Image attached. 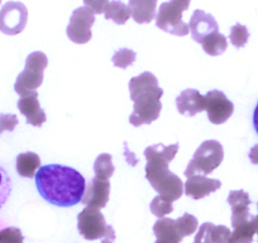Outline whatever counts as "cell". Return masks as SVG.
<instances>
[{
  "label": "cell",
  "instance_id": "1",
  "mask_svg": "<svg viewBox=\"0 0 258 243\" xmlns=\"http://www.w3.org/2000/svg\"><path fill=\"white\" fill-rule=\"evenodd\" d=\"M34 179L41 197L57 207L79 204L85 194V178L74 168L59 164L44 165L37 170Z\"/></svg>",
  "mask_w": 258,
  "mask_h": 243
},
{
  "label": "cell",
  "instance_id": "2",
  "mask_svg": "<svg viewBox=\"0 0 258 243\" xmlns=\"http://www.w3.org/2000/svg\"><path fill=\"white\" fill-rule=\"evenodd\" d=\"M177 151L178 144H155L145 150V156L147 159L146 179L158 194L170 202L180 199L183 194L182 180L168 170V163L175 159Z\"/></svg>",
  "mask_w": 258,
  "mask_h": 243
},
{
  "label": "cell",
  "instance_id": "3",
  "mask_svg": "<svg viewBox=\"0 0 258 243\" xmlns=\"http://www.w3.org/2000/svg\"><path fill=\"white\" fill-rule=\"evenodd\" d=\"M129 93L135 102V110L129 116V123L138 128L160 117L163 90L158 86V79L152 72H143L129 81Z\"/></svg>",
  "mask_w": 258,
  "mask_h": 243
},
{
  "label": "cell",
  "instance_id": "4",
  "mask_svg": "<svg viewBox=\"0 0 258 243\" xmlns=\"http://www.w3.org/2000/svg\"><path fill=\"white\" fill-rule=\"evenodd\" d=\"M224 159V150L219 141L207 140L198 148L192 159L188 163L185 170V177L190 178L192 175L202 174L208 175L214 172Z\"/></svg>",
  "mask_w": 258,
  "mask_h": 243
},
{
  "label": "cell",
  "instance_id": "5",
  "mask_svg": "<svg viewBox=\"0 0 258 243\" xmlns=\"http://www.w3.org/2000/svg\"><path fill=\"white\" fill-rule=\"evenodd\" d=\"M78 229L88 240L100 239L101 243H114L115 232L113 227L106 224L100 209L86 207L78 215Z\"/></svg>",
  "mask_w": 258,
  "mask_h": 243
},
{
  "label": "cell",
  "instance_id": "6",
  "mask_svg": "<svg viewBox=\"0 0 258 243\" xmlns=\"http://www.w3.org/2000/svg\"><path fill=\"white\" fill-rule=\"evenodd\" d=\"M191 0H170L160 6L156 16V26L166 33L177 37L187 36L190 28L182 21V13L187 11Z\"/></svg>",
  "mask_w": 258,
  "mask_h": 243
},
{
  "label": "cell",
  "instance_id": "7",
  "mask_svg": "<svg viewBox=\"0 0 258 243\" xmlns=\"http://www.w3.org/2000/svg\"><path fill=\"white\" fill-rule=\"evenodd\" d=\"M48 64V58L43 52H33L26 59V68L17 77L14 90L19 96L34 92L43 82V72Z\"/></svg>",
  "mask_w": 258,
  "mask_h": 243
},
{
  "label": "cell",
  "instance_id": "8",
  "mask_svg": "<svg viewBox=\"0 0 258 243\" xmlns=\"http://www.w3.org/2000/svg\"><path fill=\"white\" fill-rule=\"evenodd\" d=\"M95 23V13L88 7H80L71 14L66 34L76 44H85L93 37L91 27Z\"/></svg>",
  "mask_w": 258,
  "mask_h": 243
},
{
  "label": "cell",
  "instance_id": "9",
  "mask_svg": "<svg viewBox=\"0 0 258 243\" xmlns=\"http://www.w3.org/2000/svg\"><path fill=\"white\" fill-rule=\"evenodd\" d=\"M28 21V11L21 2H8L0 9V32L7 36L22 33Z\"/></svg>",
  "mask_w": 258,
  "mask_h": 243
},
{
  "label": "cell",
  "instance_id": "10",
  "mask_svg": "<svg viewBox=\"0 0 258 243\" xmlns=\"http://www.w3.org/2000/svg\"><path fill=\"white\" fill-rule=\"evenodd\" d=\"M205 97V110L208 112V118L214 125L224 124L232 116L234 111V105L229 101L224 92L219 90L209 91Z\"/></svg>",
  "mask_w": 258,
  "mask_h": 243
},
{
  "label": "cell",
  "instance_id": "11",
  "mask_svg": "<svg viewBox=\"0 0 258 243\" xmlns=\"http://www.w3.org/2000/svg\"><path fill=\"white\" fill-rule=\"evenodd\" d=\"M188 28H190L191 37L198 43H202L205 37L219 31V27H218L214 17L209 13H205L204 11H200V9H197L192 13Z\"/></svg>",
  "mask_w": 258,
  "mask_h": 243
},
{
  "label": "cell",
  "instance_id": "12",
  "mask_svg": "<svg viewBox=\"0 0 258 243\" xmlns=\"http://www.w3.org/2000/svg\"><path fill=\"white\" fill-rule=\"evenodd\" d=\"M228 204L232 207V227L235 228L254 218L249 213L250 199L244 190H232L228 195Z\"/></svg>",
  "mask_w": 258,
  "mask_h": 243
},
{
  "label": "cell",
  "instance_id": "13",
  "mask_svg": "<svg viewBox=\"0 0 258 243\" xmlns=\"http://www.w3.org/2000/svg\"><path fill=\"white\" fill-rule=\"evenodd\" d=\"M109 194H110V182L109 180H101L95 177L86 185L85 194H84L81 202L86 207L101 209L108 203Z\"/></svg>",
  "mask_w": 258,
  "mask_h": 243
},
{
  "label": "cell",
  "instance_id": "14",
  "mask_svg": "<svg viewBox=\"0 0 258 243\" xmlns=\"http://www.w3.org/2000/svg\"><path fill=\"white\" fill-rule=\"evenodd\" d=\"M183 185H185V194L187 197H191L195 200H199L208 197L212 193L217 192L222 187V183L218 179L207 178V175L197 174L187 178V180H186Z\"/></svg>",
  "mask_w": 258,
  "mask_h": 243
},
{
  "label": "cell",
  "instance_id": "15",
  "mask_svg": "<svg viewBox=\"0 0 258 243\" xmlns=\"http://www.w3.org/2000/svg\"><path fill=\"white\" fill-rule=\"evenodd\" d=\"M18 108L22 115L27 118L29 125L41 128L46 123V113L39 106L38 93L36 91L27 96H22L21 100L18 101Z\"/></svg>",
  "mask_w": 258,
  "mask_h": 243
},
{
  "label": "cell",
  "instance_id": "16",
  "mask_svg": "<svg viewBox=\"0 0 258 243\" xmlns=\"http://www.w3.org/2000/svg\"><path fill=\"white\" fill-rule=\"evenodd\" d=\"M176 107L181 115L195 116L205 110V97L198 90H183L176 98Z\"/></svg>",
  "mask_w": 258,
  "mask_h": 243
},
{
  "label": "cell",
  "instance_id": "17",
  "mask_svg": "<svg viewBox=\"0 0 258 243\" xmlns=\"http://www.w3.org/2000/svg\"><path fill=\"white\" fill-rule=\"evenodd\" d=\"M128 7L131 16L138 24L151 23L157 16V0H129Z\"/></svg>",
  "mask_w": 258,
  "mask_h": 243
},
{
  "label": "cell",
  "instance_id": "18",
  "mask_svg": "<svg viewBox=\"0 0 258 243\" xmlns=\"http://www.w3.org/2000/svg\"><path fill=\"white\" fill-rule=\"evenodd\" d=\"M153 233H155V243H180L183 239L176 225V220L171 218H160L153 225Z\"/></svg>",
  "mask_w": 258,
  "mask_h": 243
},
{
  "label": "cell",
  "instance_id": "19",
  "mask_svg": "<svg viewBox=\"0 0 258 243\" xmlns=\"http://www.w3.org/2000/svg\"><path fill=\"white\" fill-rule=\"evenodd\" d=\"M39 168H41V159L38 154L28 151L17 156V172L21 177L34 178Z\"/></svg>",
  "mask_w": 258,
  "mask_h": 243
},
{
  "label": "cell",
  "instance_id": "20",
  "mask_svg": "<svg viewBox=\"0 0 258 243\" xmlns=\"http://www.w3.org/2000/svg\"><path fill=\"white\" fill-rule=\"evenodd\" d=\"M105 19L108 21H113L115 24L123 26L126 23L129 18H131V11L129 7L125 6L120 0H113L106 6L105 12H104Z\"/></svg>",
  "mask_w": 258,
  "mask_h": 243
},
{
  "label": "cell",
  "instance_id": "21",
  "mask_svg": "<svg viewBox=\"0 0 258 243\" xmlns=\"http://www.w3.org/2000/svg\"><path fill=\"white\" fill-rule=\"evenodd\" d=\"M200 44L203 46V49L205 51V53L213 57L223 54L228 47L227 37L223 36L222 33H219V31L214 32V33L205 37Z\"/></svg>",
  "mask_w": 258,
  "mask_h": 243
},
{
  "label": "cell",
  "instance_id": "22",
  "mask_svg": "<svg viewBox=\"0 0 258 243\" xmlns=\"http://www.w3.org/2000/svg\"><path fill=\"white\" fill-rule=\"evenodd\" d=\"M255 233H257V222L254 217L249 222L233 228L230 243H252Z\"/></svg>",
  "mask_w": 258,
  "mask_h": 243
},
{
  "label": "cell",
  "instance_id": "23",
  "mask_svg": "<svg viewBox=\"0 0 258 243\" xmlns=\"http://www.w3.org/2000/svg\"><path fill=\"white\" fill-rule=\"evenodd\" d=\"M94 172H95V177L99 179L109 180V178L115 172L110 154L104 153L96 158L95 164H94Z\"/></svg>",
  "mask_w": 258,
  "mask_h": 243
},
{
  "label": "cell",
  "instance_id": "24",
  "mask_svg": "<svg viewBox=\"0 0 258 243\" xmlns=\"http://www.w3.org/2000/svg\"><path fill=\"white\" fill-rule=\"evenodd\" d=\"M176 225H177V229L180 232L181 237L185 238L197 232L198 227H199V222H198L197 217H194L192 214H188V213H185L178 219H176Z\"/></svg>",
  "mask_w": 258,
  "mask_h": 243
},
{
  "label": "cell",
  "instance_id": "25",
  "mask_svg": "<svg viewBox=\"0 0 258 243\" xmlns=\"http://www.w3.org/2000/svg\"><path fill=\"white\" fill-rule=\"evenodd\" d=\"M136 58H137V53H136L135 51H132V49L129 48H121L114 53L111 61H113L114 66L118 67V68L124 69L126 68V67L132 66V64L135 63Z\"/></svg>",
  "mask_w": 258,
  "mask_h": 243
},
{
  "label": "cell",
  "instance_id": "26",
  "mask_svg": "<svg viewBox=\"0 0 258 243\" xmlns=\"http://www.w3.org/2000/svg\"><path fill=\"white\" fill-rule=\"evenodd\" d=\"M172 203L173 202H170V200H167L166 198H163L162 195L158 194L157 197L153 198V200L151 202V205H150L151 212H152V214H155L156 217L163 218L165 215L172 213L173 210Z\"/></svg>",
  "mask_w": 258,
  "mask_h": 243
},
{
  "label": "cell",
  "instance_id": "27",
  "mask_svg": "<svg viewBox=\"0 0 258 243\" xmlns=\"http://www.w3.org/2000/svg\"><path fill=\"white\" fill-rule=\"evenodd\" d=\"M248 38H249V33H248L247 27L237 23L235 26H233L232 28H230L229 39L230 43H232L235 48H243V47L245 46V43L248 42Z\"/></svg>",
  "mask_w": 258,
  "mask_h": 243
},
{
  "label": "cell",
  "instance_id": "28",
  "mask_svg": "<svg viewBox=\"0 0 258 243\" xmlns=\"http://www.w3.org/2000/svg\"><path fill=\"white\" fill-rule=\"evenodd\" d=\"M12 193V179L8 172L0 165V208H3Z\"/></svg>",
  "mask_w": 258,
  "mask_h": 243
},
{
  "label": "cell",
  "instance_id": "29",
  "mask_svg": "<svg viewBox=\"0 0 258 243\" xmlns=\"http://www.w3.org/2000/svg\"><path fill=\"white\" fill-rule=\"evenodd\" d=\"M24 237L22 230L16 227L0 229V243H23Z\"/></svg>",
  "mask_w": 258,
  "mask_h": 243
},
{
  "label": "cell",
  "instance_id": "30",
  "mask_svg": "<svg viewBox=\"0 0 258 243\" xmlns=\"http://www.w3.org/2000/svg\"><path fill=\"white\" fill-rule=\"evenodd\" d=\"M232 232L225 225H213L212 239L214 243H230Z\"/></svg>",
  "mask_w": 258,
  "mask_h": 243
},
{
  "label": "cell",
  "instance_id": "31",
  "mask_svg": "<svg viewBox=\"0 0 258 243\" xmlns=\"http://www.w3.org/2000/svg\"><path fill=\"white\" fill-rule=\"evenodd\" d=\"M213 223L207 222L203 223L200 225V229L198 232V234L195 235V240L194 243H214L212 239V228H213Z\"/></svg>",
  "mask_w": 258,
  "mask_h": 243
},
{
  "label": "cell",
  "instance_id": "32",
  "mask_svg": "<svg viewBox=\"0 0 258 243\" xmlns=\"http://www.w3.org/2000/svg\"><path fill=\"white\" fill-rule=\"evenodd\" d=\"M18 125V117L14 113H2L0 115V134L4 131H13Z\"/></svg>",
  "mask_w": 258,
  "mask_h": 243
},
{
  "label": "cell",
  "instance_id": "33",
  "mask_svg": "<svg viewBox=\"0 0 258 243\" xmlns=\"http://www.w3.org/2000/svg\"><path fill=\"white\" fill-rule=\"evenodd\" d=\"M84 4H85V7L90 8L95 14H101L105 12L109 0H84Z\"/></svg>",
  "mask_w": 258,
  "mask_h": 243
},
{
  "label": "cell",
  "instance_id": "34",
  "mask_svg": "<svg viewBox=\"0 0 258 243\" xmlns=\"http://www.w3.org/2000/svg\"><path fill=\"white\" fill-rule=\"evenodd\" d=\"M248 156H249L250 161H252L253 164H257L258 165V145H254L252 149H250L249 154H248Z\"/></svg>",
  "mask_w": 258,
  "mask_h": 243
},
{
  "label": "cell",
  "instance_id": "35",
  "mask_svg": "<svg viewBox=\"0 0 258 243\" xmlns=\"http://www.w3.org/2000/svg\"><path fill=\"white\" fill-rule=\"evenodd\" d=\"M253 128H254L255 133L258 135V101L254 107V111H253Z\"/></svg>",
  "mask_w": 258,
  "mask_h": 243
},
{
  "label": "cell",
  "instance_id": "36",
  "mask_svg": "<svg viewBox=\"0 0 258 243\" xmlns=\"http://www.w3.org/2000/svg\"><path fill=\"white\" fill-rule=\"evenodd\" d=\"M255 222H257V233H258V215L255 217Z\"/></svg>",
  "mask_w": 258,
  "mask_h": 243
},
{
  "label": "cell",
  "instance_id": "37",
  "mask_svg": "<svg viewBox=\"0 0 258 243\" xmlns=\"http://www.w3.org/2000/svg\"><path fill=\"white\" fill-rule=\"evenodd\" d=\"M0 4H2V0H0Z\"/></svg>",
  "mask_w": 258,
  "mask_h": 243
}]
</instances>
